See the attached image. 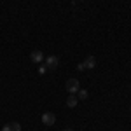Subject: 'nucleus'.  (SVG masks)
Instances as JSON below:
<instances>
[{
    "mask_svg": "<svg viewBox=\"0 0 131 131\" xmlns=\"http://www.w3.org/2000/svg\"><path fill=\"white\" fill-rule=\"evenodd\" d=\"M77 98H79V100H86V98H88V91L86 89H79L77 91Z\"/></svg>",
    "mask_w": 131,
    "mask_h": 131,
    "instance_id": "0eeeda50",
    "label": "nucleus"
},
{
    "mask_svg": "<svg viewBox=\"0 0 131 131\" xmlns=\"http://www.w3.org/2000/svg\"><path fill=\"white\" fill-rule=\"evenodd\" d=\"M42 122H44L46 126H52V124L56 122V115H54L52 112H44V114H42Z\"/></svg>",
    "mask_w": 131,
    "mask_h": 131,
    "instance_id": "7ed1b4c3",
    "label": "nucleus"
},
{
    "mask_svg": "<svg viewBox=\"0 0 131 131\" xmlns=\"http://www.w3.org/2000/svg\"><path fill=\"white\" fill-rule=\"evenodd\" d=\"M77 70H84V63H79L77 65Z\"/></svg>",
    "mask_w": 131,
    "mask_h": 131,
    "instance_id": "9b49d317",
    "label": "nucleus"
},
{
    "mask_svg": "<svg viewBox=\"0 0 131 131\" xmlns=\"http://www.w3.org/2000/svg\"><path fill=\"white\" fill-rule=\"evenodd\" d=\"M65 88H67V91H68L70 94H75L77 91L81 89V84H79V81H77V79H68V81H67V84H65Z\"/></svg>",
    "mask_w": 131,
    "mask_h": 131,
    "instance_id": "f257e3e1",
    "label": "nucleus"
},
{
    "mask_svg": "<svg viewBox=\"0 0 131 131\" xmlns=\"http://www.w3.org/2000/svg\"><path fill=\"white\" fill-rule=\"evenodd\" d=\"M2 131H12V128H10V124H5V126L2 128Z\"/></svg>",
    "mask_w": 131,
    "mask_h": 131,
    "instance_id": "9d476101",
    "label": "nucleus"
},
{
    "mask_svg": "<svg viewBox=\"0 0 131 131\" xmlns=\"http://www.w3.org/2000/svg\"><path fill=\"white\" fill-rule=\"evenodd\" d=\"M10 128H12V131H21V124L19 122H10Z\"/></svg>",
    "mask_w": 131,
    "mask_h": 131,
    "instance_id": "6e6552de",
    "label": "nucleus"
},
{
    "mask_svg": "<svg viewBox=\"0 0 131 131\" xmlns=\"http://www.w3.org/2000/svg\"><path fill=\"white\" fill-rule=\"evenodd\" d=\"M94 67H96V58H94V56H88V58L84 60V68L93 70Z\"/></svg>",
    "mask_w": 131,
    "mask_h": 131,
    "instance_id": "39448f33",
    "label": "nucleus"
},
{
    "mask_svg": "<svg viewBox=\"0 0 131 131\" xmlns=\"http://www.w3.org/2000/svg\"><path fill=\"white\" fill-rule=\"evenodd\" d=\"M63 131H73V129H70V128H67V129H63Z\"/></svg>",
    "mask_w": 131,
    "mask_h": 131,
    "instance_id": "f8f14e48",
    "label": "nucleus"
},
{
    "mask_svg": "<svg viewBox=\"0 0 131 131\" xmlns=\"http://www.w3.org/2000/svg\"><path fill=\"white\" fill-rule=\"evenodd\" d=\"M30 60L33 61V63H42V60H44V52L39 51V49L31 51V52H30Z\"/></svg>",
    "mask_w": 131,
    "mask_h": 131,
    "instance_id": "20e7f679",
    "label": "nucleus"
},
{
    "mask_svg": "<svg viewBox=\"0 0 131 131\" xmlns=\"http://www.w3.org/2000/svg\"><path fill=\"white\" fill-rule=\"evenodd\" d=\"M77 101H79V98L73 96V94H70V96L67 98V105H68L70 108H75V107H77Z\"/></svg>",
    "mask_w": 131,
    "mask_h": 131,
    "instance_id": "423d86ee",
    "label": "nucleus"
},
{
    "mask_svg": "<svg viewBox=\"0 0 131 131\" xmlns=\"http://www.w3.org/2000/svg\"><path fill=\"white\" fill-rule=\"evenodd\" d=\"M58 65H60L58 56H47V58H46V67H47V70H56Z\"/></svg>",
    "mask_w": 131,
    "mask_h": 131,
    "instance_id": "f03ea898",
    "label": "nucleus"
},
{
    "mask_svg": "<svg viewBox=\"0 0 131 131\" xmlns=\"http://www.w3.org/2000/svg\"><path fill=\"white\" fill-rule=\"evenodd\" d=\"M46 72H47V67H46V65H44V67H40V68H39V73H46Z\"/></svg>",
    "mask_w": 131,
    "mask_h": 131,
    "instance_id": "1a4fd4ad",
    "label": "nucleus"
}]
</instances>
